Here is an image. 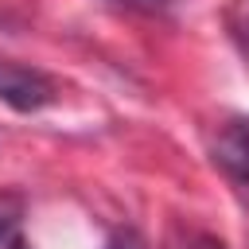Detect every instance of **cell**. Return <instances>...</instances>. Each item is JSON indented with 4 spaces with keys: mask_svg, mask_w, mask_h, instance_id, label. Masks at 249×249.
Listing matches in <instances>:
<instances>
[{
    "mask_svg": "<svg viewBox=\"0 0 249 249\" xmlns=\"http://www.w3.org/2000/svg\"><path fill=\"white\" fill-rule=\"evenodd\" d=\"M54 93L58 89L43 70L0 58V101L12 105L16 113H39V109H47L54 101Z\"/></svg>",
    "mask_w": 249,
    "mask_h": 249,
    "instance_id": "cell-1",
    "label": "cell"
},
{
    "mask_svg": "<svg viewBox=\"0 0 249 249\" xmlns=\"http://www.w3.org/2000/svg\"><path fill=\"white\" fill-rule=\"evenodd\" d=\"M214 160L249 187V117H233L222 124V132L214 140Z\"/></svg>",
    "mask_w": 249,
    "mask_h": 249,
    "instance_id": "cell-2",
    "label": "cell"
},
{
    "mask_svg": "<svg viewBox=\"0 0 249 249\" xmlns=\"http://www.w3.org/2000/svg\"><path fill=\"white\" fill-rule=\"evenodd\" d=\"M109 4L128 8V12H144V16H163V12H171L175 0H109Z\"/></svg>",
    "mask_w": 249,
    "mask_h": 249,
    "instance_id": "cell-3",
    "label": "cell"
},
{
    "mask_svg": "<svg viewBox=\"0 0 249 249\" xmlns=\"http://www.w3.org/2000/svg\"><path fill=\"white\" fill-rule=\"evenodd\" d=\"M105 249H144V237H140L136 230H117Z\"/></svg>",
    "mask_w": 249,
    "mask_h": 249,
    "instance_id": "cell-4",
    "label": "cell"
},
{
    "mask_svg": "<svg viewBox=\"0 0 249 249\" xmlns=\"http://www.w3.org/2000/svg\"><path fill=\"white\" fill-rule=\"evenodd\" d=\"M233 31H237V39L245 43V51H249V4L237 12V19H233Z\"/></svg>",
    "mask_w": 249,
    "mask_h": 249,
    "instance_id": "cell-5",
    "label": "cell"
},
{
    "mask_svg": "<svg viewBox=\"0 0 249 249\" xmlns=\"http://www.w3.org/2000/svg\"><path fill=\"white\" fill-rule=\"evenodd\" d=\"M8 249H27V245H23V241H19V237H16V241H12V245H8Z\"/></svg>",
    "mask_w": 249,
    "mask_h": 249,
    "instance_id": "cell-6",
    "label": "cell"
}]
</instances>
